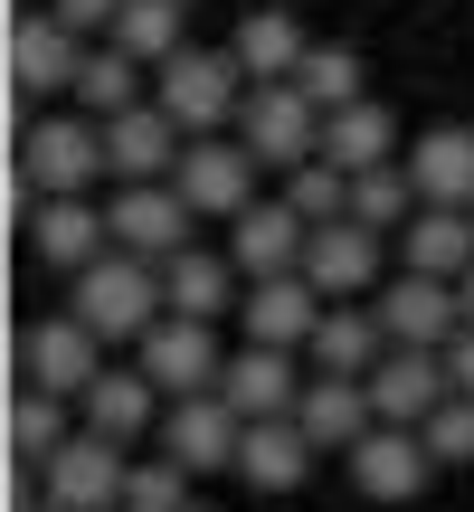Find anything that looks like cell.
<instances>
[{
    "instance_id": "obj_20",
    "label": "cell",
    "mask_w": 474,
    "mask_h": 512,
    "mask_svg": "<svg viewBox=\"0 0 474 512\" xmlns=\"http://www.w3.org/2000/svg\"><path fill=\"white\" fill-rule=\"evenodd\" d=\"M446 399H456V389H446V351H389V361L370 370V408H380V427H427Z\"/></svg>"
},
{
    "instance_id": "obj_26",
    "label": "cell",
    "mask_w": 474,
    "mask_h": 512,
    "mask_svg": "<svg viewBox=\"0 0 474 512\" xmlns=\"http://www.w3.org/2000/svg\"><path fill=\"white\" fill-rule=\"evenodd\" d=\"M313 456H323V446H313L294 418H266V427H247V446H237V475H247V494H294V484L313 475Z\"/></svg>"
},
{
    "instance_id": "obj_9",
    "label": "cell",
    "mask_w": 474,
    "mask_h": 512,
    "mask_svg": "<svg viewBox=\"0 0 474 512\" xmlns=\"http://www.w3.org/2000/svg\"><path fill=\"white\" fill-rule=\"evenodd\" d=\"M171 190L190 200V219H228V228H237V219L256 209V152H247V143H219V133H209V143H190V152H181Z\"/></svg>"
},
{
    "instance_id": "obj_16",
    "label": "cell",
    "mask_w": 474,
    "mask_h": 512,
    "mask_svg": "<svg viewBox=\"0 0 474 512\" xmlns=\"http://www.w3.org/2000/svg\"><path fill=\"white\" fill-rule=\"evenodd\" d=\"M124 484H133V456L114 437H86V427L48 465V503H67V512H124Z\"/></svg>"
},
{
    "instance_id": "obj_7",
    "label": "cell",
    "mask_w": 474,
    "mask_h": 512,
    "mask_svg": "<svg viewBox=\"0 0 474 512\" xmlns=\"http://www.w3.org/2000/svg\"><path fill=\"white\" fill-rule=\"evenodd\" d=\"M105 370H114V361H105V342H95L76 313H57V323L19 332V380H29V389H48V399H86Z\"/></svg>"
},
{
    "instance_id": "obj_39",
    "label": "cell",
    "mask_w": 474,
    "mask_h": 512,
    "mask_svg": "<svg viewBox=\"0 0 474 512\" xmlns=\"http://www.w3.org/2000/svg\"><path fill=\"white\" fill-rule=\"evenodd\" d=\"M446 389H456V399H474V332H456V342H446Z\"/></svg>"
},
{
    "instance_id": "obj_13",
    "label": "cell",
    "mask_w": 474,
    "mask_h": 512,
    "mask_svg": "<svg viewBox=\"0 0 474 512\" xmlns=\"http://www.w3.org/2000/svg\"><path fill=\"white\" fill-rule=\"evenodd\" d=\"M304 389H313V361H304V351H256V342H247V351L228 361L219 399H228L247 427H266V418H294V408H304Z\"/></svg>"
},
{
    "instance_id": "obj_21",
    "label": "cell",
    "mask_w": 474,
    "mask_h": 512,
    "mask_svg": "<svg viewBox=\"0 0 474 512\" xmlns=\"http://www.w3.org/2000/svg\"><path fill=\"white\" fill-rule=\"evenodd\" d=\"M162 389L143 380V370H105V380L76 399V427L86 437H114V446H133V437H162Z\"/></svg>"
},
{
    "instance_id": "obj_42",
    "label": "cell",
    "mask_w": 474,
    "mask_h": 512,
    "mask_svg": "<svg viewBox=\"0 0 474 512\" xmlns=\"http://www.w3.org/2000/svg\"><path fill=\"white\" fill-rule=\"evenodd\" d=\"M190 512H209V503H190Z\"/></svg>"
},
{
    "instance_id": "obj_18",
    "label": "cell",
    "mask_w": 474,
    "mask_h": 512,
    "mask_svg": "<svg viewBox=\"0 0 474 512\" xmlns=\"http://www.w3.org/2000/svg\"><path fill=\"white\" fill-rule=\"evenodd\" d=\"M304 247H313V228L294 219L285 200H256L247 219L228 228V266L247 275V285H266V275H304Z\"/></svg>"
},
{
    "instance_id": "obj_25",
    "label": "cell",
    "mask_w": 474,
    "mask_h": 512,
    "mask_svg": "<svg viewBox=\"0 0 474 512\" xmlns=\"http://www.w3.org/2000/svg\"><path fill=\"white\" fill-rule=\"evenodd\" d=\"M408 181L427 209H474V124H437L408 152Z\"/></svg>"
},
{
    "instance_id": "obj_17",
    "label": "cell",
    "mask_w": 474,
    "mask_h": 512,
    "mask_svg": "<svg viewBox=\"0 0 474 512\" xmlns=\"http://www.w3.org/2000/svg\"><path fill=\"white\" fill-rule=\"evenodd\" d=\"M76 76H86V38H67L48 10H19L10 19V86L19 95H76Z\"/></svg>"
},
{
    "instance_id": "obj_3",
    "label": "cell",
    "mask_w": 474,
    "mask_h": 512,
    "mask_svg": "<svg viewBox=\"0 0 474 512\" xmlns=\"http://www.w3.org/2000/svg\"><path fill=\"white\" fill-rule=\"evenodd\" d=\"M133 370H143L162 399H209V389L228 380V351H219V323H181V313H162V323L133 342Z\"/></svg>"
},
{
    "instance_id": "obj_31",
    "label": "cell",
    "mask_w": 474,
    "mask_h": 512,
    "mask_svg": "<svg viewBox=\"0 0 474 512\" xmlns=\"http://www.w3.org/2000/svg\"><path fill=\"white\" fill-rule=\"evenodd\" d=\"M143 105V57H124L105 38V48H86V76H76V114H95V124H114V114Z\"/></svg>"
},
{
    "instance_id": "obj_34",
    "label": "cell",
    "mask_w": 474,
    "mask_h": 512,
    "mask_svg": "<svg viewBox=\"0 0 474 512\" xmlns=\"http://www.w3.org/2000/svg\"><path fill=\"white\" fill-rule=\"evenodd\" d=\"M285 209L304 228H332V219H351V171H332V162H304V171H285Z\"/></svg>"
},
{
    "instance_id": "obj_10",
    "label": "cell",
    "mask_w": 474,
    "mask_h": 512,
    "mask_svg": "<svg viewBox=\"0 0 474 512\" xmlns=\"http://www.w3.org/2000/svg\"><path fill=\"white\" fill-rule=\"evenodd\" d=\"M389 238L380 228H361V219H332V228H313V247H304V285L323 294V304H351V294H380L389 285Z\"/></svg>"
},
{
    "instance_id": "obj_32",
    "label": "cell",
    "mask_w": 474,
    "mask_h": 512,
    "mask_svg": "<svg viewBox=\"0 0 474 512\" xmlns=\"http://www.w3.org/2000/svg\"><path fill=\"white\" fill-rule=\"evenodd\" d=\"M114 48L143 57V67H171V57L190 48V38H181V0H124V19H114Z\"/></svg>"
},
{
    "instance_id": "obj_33",
    "label": "cell",
    "mask_w": 474,
    "mask_h": 512,
    "mask_svg": "<svg viewBox=\"0 0 474 512\" xmlns=\"http://www.w3.org/2000/svg\"><path fill=\"white\" fill-rule=\"evenodd\" d=\"M418 209H427V200H418V181H408V162L361 171V181H351V219H361V228H380V238H399Z\"/></svg>"
},
{
    "instance_id": "obj_2",
    "label": "cell",
    "mask_w": 474,
    "mask_h": 512,
    "mask_svg": "<svg viewBox=\"0 0 474 512\" xmlns=\"http://www.w3.org/2000/svg\"><path fill=\"white\" fill-rule=\"evenodd\" d=\"M152 105H162L190 143H209V133H228L237 114H247V67H237L228 48H181L171 67H152Z\"/></svg>"
},
{
    "instance_id": "obj_35",
    "label": "cell",
    "mask_w": 474,
    "mask_h": 512,
    "mask_svg": "<svg viewBox=\"0 0 474 512\" xmlns=\"http://www.w3.org/2000/svg\"><path fill=\"white\" fill-rule=\"evenodd\" d=\"M294 86H304L313 105H323V124H332V114H351V105H361V57H351V48H313Z\"/></svg>"
},
{
    "instance_id": "obj_22",
    "label": "cell",
    "mask_w": 474,
    "mask_h": 512,
    "mask_svg": "<svg viewBox=\"0 0 474 512\" xmlns=\"http://www.w3.org/2000/svg\"><path fill=\"white\" fill-rule=\"evenodd\" d=\"M228 57L247 67V86H294V76H304V57H313V38L294 29V10H275V0H256V10L237 19Z\"/></svg>"
},
{
    "instance_id": "obj_30",
    "label": "cell",
    "mask_w": 474,
    "mask_h": 512,
    "mask_svg": "<svg viewBox=\"0 0 474 512\" xmlns=\"http://www.w3.org/2000/svg\"><path fill=\"white\" fill-rule=\"evenodd\" d=\"M162 294H171V313H181V323H219L228 304H247V294L228 285V256H209V247L171 256V266H162Z\"/></svg>"
},
{
    "instance_id": "obj_37",
    "label": "cell",
    "mask_w": 474,
    "mask_h": 512,
    "mask_svg": "<svg viewBox=\"0 0 474 512\" xmlns=\"http://www.w3.org/2000/svg\"><path fill=\"white\" fill-rule=\"evenodd\" d=\"M427 446H437V465H474V399H446L437 418L418 427Z\"/></svg>"
},
{
    "instance_id": "obj_36",
    "label": "cell",
    "mask_w": 474,
    "mask_h": 512,
    "mask_svg": "<svg viewBox=\"0 0 474 512\" xmlns=\"http://www.w3.org/2000/svg\"><path fill=\"white\" fill-rule=\"evenodd\" d=\"M124 512H190V475L171 456H143L133 484H124Z\"/></svg>"
},
{
    "instance_id": "obj_28",
    "label": "cell",
    "mask_w": 474,
    "mask_h": 512,
    "mask_svg": "<svg viewBox=\"0 0 474 512\" xmlns=\"http://www.w3.org/2000/svg\"><path fill=\"white\" fill-rule=\"evenodd\" d=\"M294 427H304L313 446H361L370 427H380V408H370V380H313L304 389V408H294Z\"/></svg>"
},
{
    "instance_id": "obj_6",
    "label": "cell",
    "mask_w": 474,
    "mask_h": 512,
    "mask_svg": "<svg viewBox=\"0 0 474 512\" xmlns=\"http://www.w3.org/2000/svg\"><path fill=\"white\" fill-rule=\"evenodd\" d=\"M152 446H162L181 475H237L247 418H237L219 389H209V399H171V408H162V437H152Z\"/></svg>"
},
{
    "instance_id": "obj_40",
    "label": "cell",
    "mask_w": 474,
    "mask_h": 512,
    "mask_svg": "<svg viewBox=\"0 0 474 512\" xmlns=\"http://www.w3.org/2000/svg\"><path fill=\"white\" fill-rule=\"evenodd\" d=\"M456 304H465V332H474V275H465V285H456Z\"/></svg>"
},
{
    "instance_id": "obj_23",
    "label": "cell",
    "mask_w": 474,
    "mask_h": 512,
    "mask_svg": "<svg viewBox=\"0 0 474 512\" xmlns=\"http://www.w3.org/2000/svg\"><path fill=\"white\" fill-rule=\"evenodd\" d=\"M399 275L465 285V275H474V209H418V219L399 228Z\"/></svg>"
},
{
    "instance_id": "obj_24",
    "label": "cell",
    "mask_w": 474,
    "mask_h": 512,
    "mask_svg": "<svg viewBox=\"0 0 474 512\" xmlns=\"http://www.w3.org/2000/svg\"><path fill=\"white\" fill-rule=\"evenodd\" d=\"M304 361H313V380H370V370L389 361V332H380V313H370V304H332Z\"/></svg>"
},
{
    "instance_id": "obj_4",
    "label": "cell",
    "mask_w": 474,
    "mask_h": 512,
    "mask_svg": "<svg viewBox=\"0 0 474 512\" xmlns=\"http://www.w3.org/2000/svg\"><path fill=\"white\" fill-rule=\"evenodd\" d=\"M237 143H247L266 171H304V162H323V105H313L304 86H247Z\"/></svg>"
},
{
    "instance_id": "obj_5",
    "label": "cell",
    "mask_w": 474,
    "mask_h": 512,
    "mask_svg": "<svg viewBox=\"0 0 474 512\" xmlns=\"http://www.w3.org/2000/svg\"><path fill=\"white\" fill-rule=\"evenodd\" d=\"M19 171H29L48 200H86V190L105 181V124H95V114H48V124L29 133V152H19Z\"/></svg>"
},
{
    "instance_id": "obj_41",
    "label": "cell",
    "mask_w": 474,
    "mask_h": 512,
    "mask_svg": "<svg viewBox=\"0 0 474 512\" xmlns=\"http://www.w3.org/2000/svg\"><path fill=\"white\" fill-rule=\"evenodd\" d=\"M38 512H67V503H38Z\"/></svg>"
},
{
    "instance_id": "obj_38",
    "label": "cell",
    "mask_w": 474,
    "mask_h": 512,
    "mask_svg": "<svg viewBox=\"0 0 474 512\" xmlns=\"http://www.w3.org/2000/svg\"><path fill=\"white\" fill-rule=\"evenodd\" d=\"M48 19L67 38H114V19H124V0H48Z\"/></svg>"
},
{
    "instance_id": "obj_14",
    "label": "cell",
    "mask_w": 474,
    "mask_h": 512,
    "mask_svg": "<svg viewBox=\"0 0 474 512\" xmlns=\"http://www.w3.org/2000/svg\"><path fill=\"white\" fill-rule=\"evenodd\" d=\"M181 152H190V133L171 124L162 105H133V114H114V124H105V171H114V190L171 181V171H181Z\"/></svg>"
},
{
    "instance_id": "obj_8",
    "label": "cell",
    "mask_w": 474,
    "mask_h": 512,
    "mask_svg": "<svg viewBox=\"0 0 474 512\" xmlns=\"http://www.w3.org/2000/svg\"><path fill=\"white\" fill-rule=\"evenodd\" d=\"M370 313H380L389 351H446V342L465 332L456 285H437V275H389V285L370 294Z\"/></svg>"
},
{
    "instance_id": "obj_29",
    "label": "cell",
    "mask_w": 474,
    "mask_h": 512,
    "mask_svg": "<svg viewBox=\"0 0 474 512\" xmlns=\"http://www.w3.org/2000/svg\"><path fill=\"white\" fill-rule=\"evenodd\" d=\"M67 408H76V399H48V389H29V380H19V399H10V465H38V475H48V465L76 446Z\"/></svg>"
},
{
    "instance_id": "obj_43",
    "label": "cell",
    "mask_w": 474,
    "mask_h": 512,
    "mask_svg": "<svg viewBox=\"0 0 474 512\" xmlns=\"http://www.w3.org/2000/svg\"><path fill=\"white\" fill-rule=\"evenodd\" d=\"M181 10H190V0H181Z\"/></svg>"
},
{
    "instance_id": "obj_27",
    "label": "cell",
    "mask_w": 474,
    "mask_h": 512,
    "mask_svg": "<svg viewBox=\"0 0 474 512\" xmlns=\"http://www.w3.org/2000/svg\"><path fill=\"white\" fill-rule=\"evenodd\" d=\"M323 162L351 171V181H361V171H389V162H399V114L361 95L351 114H332V124H323Z\"/></svg>"
},
{
    "instance_id": "obj_1",
    "label": "cell",
    "mask_w": 474,
    "mask_h": 512,
    "mask_svg": "<svg viewBox=\"0 0 474 512\" xmlns=\"http://www.w3.org/2000/svg\"><path fill=\"white\" fill-rule=\"evenodd\" d=\"M67 313L95 332V342H143L152 323L171 313V294H162V266H143V256H95L86 275H76V294H67Z\"/></svg>"
},
{
    "instance_id": "obj_15",
    "label": "cell",
    "mask_w": 474,
    "mask_h": 512,
    "mask_svg": "<svg viewBox=\"0 0 474 512\" xmlns=\"http://www.w3.org/2000/svg\"><path fill=\"white\" fill-rule=\"evenodd\" d=\"M323 313H332V304L304 285V275H266V285H247L237 323H247V342H256V351H313Z\"/></svg>"
},
{
    "instance_id": "obj_12",
    "label": "cell",
    "mask_w": 474,
    "mask_h": 512,
    "mask_svg": "<svg viewBox=\"0 0 474 512\" xmlns=\"http://www.w3.org/2000/svg\"><path fill=\"white\" fill-rule=\"evenodd\" d=\"M342 465H351V484H361L370 503H418L427 484H437V446H427L418 427H370Z\"/></svg>"
},
{
    "instance_id": "obj_19",
    "label": "cell",
    "mask_w": 474,
    "mask_h": 512,
    "mask_svg": "<svg viewBox=\"0 0 474 512\" xmlns=\"http://www.w3.org/2000/svg\"><path fill=\"white\" fill-rule=\"evenodd\" d=\"M29 247H38V266H57V275L76 285V275H86L95 256H114V219H105L95 200H38Z\"/></svg>"
},
{
    "instance_id": "obj_11",
    "label": "cell",
    "mask_w": 474,
    "mask_h": 512,
    "mask_svg": "<svg viewBox=\"0 0 474 512\" xmlns=\"http://www.w3.org/2000/svg\"><path fill=\"white\" fill-rule=\"evenodd\" d=\"M114 247L124 256H143V266H171V256H190V200L171 181H133V190H114Z\"/></svg>"
}]
</instances>
